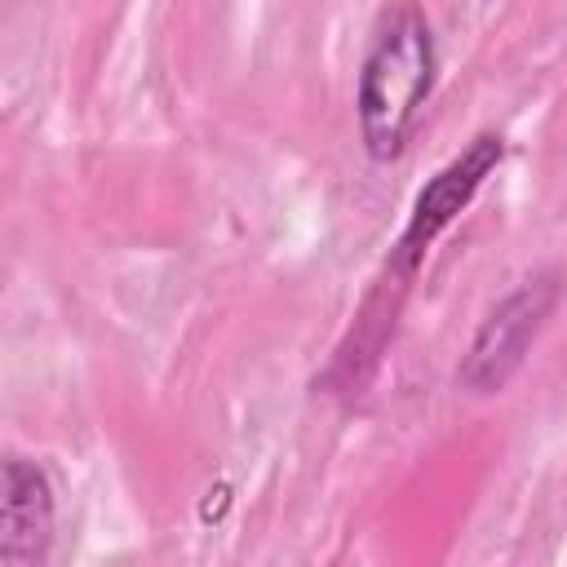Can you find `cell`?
Segmentation results:
<instances>
[{
  "label": "cell",
  "mask_w": 567,
  "mask_h": 567,
  "mask_svg": "<svg viewBox=\"0 0 567 567\" xmlns=\"http://www.w3.org/2000/svg\"><path fill=\"white\" fill-rule=\"evenodd\" d=\"M434 75H439V49L425 9L416 0L385 4L354 80L359 142L372 164H390L403 155L434 93Z\"/></svg>",
  "instance_id": "6da1fadb"
},
{
  "label": "cell",
  "mask_w": 567,
  "mask_h": 567,
  "mask_svg": "<svg viewBox=\"0 0 567 567\" xmlns=\"http://www.w3.org/2000/svg\"><path fill=\"white\" fill-rule=\"evenodd\" d=\"M563 301V275L558 270H536L523 284H514L474 328L461 363H456V385L465 394H501L514 372L527 363L532 341L540 337L545 319Z\"/></svg>",
  "instance_id": "7a4b0ae2"
},
{
  "label": "cell",
  "mask_w": 567,
  "mask_h": 567,
  "mask_svg": "<svg viewBox=\"0 0 567 567\" xmlns=\"http://www.w3.org/2000/svg\"><path fill=\"white\" fill-rule=\"evenodd\" d=\"M501 159H505V137H501V133H474V137L465 142V151L452 155V159L416 190V199H412V208H408V221H403V230H399V239H394V248H390V261H385V279H390V284L408 288V284L416 279V270L425 266L434 239L474 204V195H478L483 182L501 168Z\"/></svg>",
  "instance_id": "3957f363"
},
{
  "label": "cell",
  "mask_w": 567,
  "mask_h": 567,
  "mask_svg": "<svg viewBox=\"0 0 567 567\" xmlns=\"http://www.w3.org/2000/svg\"><path fill=\"white\" fill-rule=\"evenodd\" d=\"M0 567H40L53 554L58 501L40 461L9 452L0 474Z\"/></svg>",
  "instance_id": "277c9868"
}]
</instances>
